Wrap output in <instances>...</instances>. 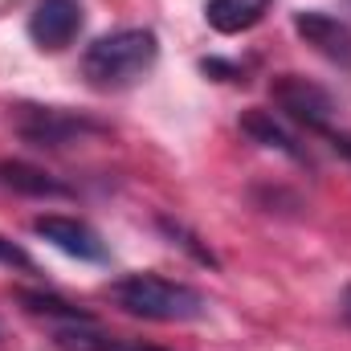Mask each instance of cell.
Here are the masks:
<instances>
[{
    "mask_svg": "<svg viewBox=\"0 0 351 351\" xmlns=\"http://www.w3.org/2000/svg\"><path fill=\"white\" fill-rule=\"evenodd\" d=\"M12 131L33 147H70V143L90 139V135H106L110 127L86 110L21 102V106H12Z\"/></svg>",
    "mask_w": 351,
    "mask_h": 351,
    "instance_id": "cell-3",
    "label": "cell"
},
{
    "mask_svg": "<svg viewBox=\"0 0 351 351\" xmlns=\"http://www.w3.org/2000/svg\"><path fill=\"white\" fill-rule=\"evenodd\" d=\"M294 33L315 53H323L327 62L351 66V25L348 21H339L331 12H319V8H306V12H294Z\"/></svg>",
    "mask_w": 351,
    "mask_h": 351,
    "instance_id": "cell-7",
    "label": "cell"
},
{
    "mask_svg": "<svg viewBox=\"0 0 351 351\" xmlns=\"http://www.w3.org/2000/svg\"><path fill=\"white\" fill-rule=\"evenodd\" d=\"M269 4H274V0H208V4H204V21H208L217 33L233 37V33L254 29L265 12H269Z\"/></svg>",
    "mask_w": 351,
    "mask_h": 351,
    "instance_id": "cell-9",
    "label": "cell"
},
{
    "mask_svg": "<svg viewBox=\"0 0 351 351\" xmlns=\"http://www.w3.org/2000/svg\"><path fill=\"white\" fill-rule=\"evenodd\" d=\"M160 229H164V233L172 237V245H180V250H188V254H192V258H196L200 265H217V258H213V250H208V245H200V237H192V233H188V229H184L180 221H172V217H164V221H160Z\"/></svg>",
    "mask_w": 351,
    "mask_h": 351,
    "instance_id": "cell-13",
    "label": "cell"
},
{
    "mask_svg": "<svg viewBox=\"0 0 351 351\" xmlns=\"http://www.w3.org/2000/svg\"><path fill=\"white\" fill-rule=\"evenodd\" d=\"M16 298L25 302V311H29V315L53 319V323H62V327H82V323H94V315H90V311L74 306V302H66V298H58V294H49V290H21Z\"/></svg>",
    "mask_w": 351,
    "mask_h": 351,
    "instance_id": "cell-12",
    "label": "cell"
},
{
    "mask_svg": "<svg viewBox=\"0 0 351 351\" xmlns=\"http://www.w3.org/2000/svg\"><path fill=\"white\" fill-rule=\"evenodd\" d=\"M53 343L62 351H164V348H156V343H143V339H114V335L98 331L94 323L58 327L53 331Z\"/></svg>",
    "mask_w": 351,
    "mask_h": 351,
    "instance_id": "cell-10",
    "label": "cell"
},
{
    "mask_svg": "<svg viewBox=\"0 0 351 351\" xmlns=\"http://www.w3.org/2000/svg\"><path fill=\"white\" fill-rule=\"evenodd\" d=\"M254 143H262L269 152H278V156H286V160H294V164H311V152L302 147V139L282 123V119H274V110H245L241 114V123H237Z\"/></svg>",
    "mask_w": 351,
    "mask_h": 351,
    "instance_id": "cell-8",
    "label": "cell"
},
{
    "mask_svg": "<svg viewBox=\"0 0 351 351\" xmlns=\"http://www.w3.org/2000/svg\"><path fill=\"white\" fill-rule=\"evenodd\" d=\"M323 139H327V147H331L335 156H343V160L351 164V131H343V127H331Z\"/></svg>",
    "mask_w": 351,
    "mask_h": 351,
    "instance_id": "cell-16",
    "label": "cell"
},
{
    "mask_svg": "<svg viewBox=\"0 0 351 351\" xmlns=\"http://www.w3.org/2000/svg\"><path fill=\"white\" fill-rule=\"evenodd\" d=\"M33 233L41 241H49L53 250H62L66 258H78V262H106V241L90 229L86 221L78 217H62V213H45L33 221Z\"/></svg>",
    "mask_w": 351,
    "mask_h": 351,
    "instance_id": "cell-5",
    "label": "cell"
},
{
    "mask_svg": "<svg viewBox=\"0 0 351 351\" xmlns=\"http://www.w3.org/2000/svg\"><path fill=\"white\" fill-rule=\"evenodd\" d=\"M110 302L135 319L152 323H192L204 315V294L188 282H172L164 274H127L110 282Z\"/></svg>",
    "mask_w": 351,
    "mask_h": 351,
    "instance_id": "cell-2",
    "label": "cell"
},
{
    "mask_svg": "<svg viewBox=\"0 0 351 351\" xmlns=\"http://www.w3.org/2000/svg\"><path fill=\"white\" fill-rule=\"evenodd\" d=\"M343 315H348V319H351V290H348V294H343Z\"/></svg>",
    "mask_w": 351,
    "mask_h": 351,
    "instance_id": "cell-17",
    "label": "cell"
},
{
    "mask_svg": "<svg viewBox=\"0 0 351 351\" xmlns=\"http://www.w3.org/2000/svg\"><path fill=\"white\" fill-rule=\"evenodd\" d=\"M200 70H204L208 78H221V82H245V66H237V62L204 58V62H200Z\"/></svg>",
    "mask_w": 351,
    "mask_h": 351,
    "instance_id": "cell-15",
    "label": "cell"
},
{
    "mask_svg": "<svg viewBox=\"0 0 351 351\" xmlns=\"http://www.w3.org/2000/svg\"><path fill=\"white\" fill-rule=\"evenodd\" d=\"M269 94H274L278 110L290 123H298L302 131H311V135L323 139L335 127V98L319 86V82H311L302 74H278L269 82Z\"/></svg>",
    "mask_w": 351,
    "mask_h": 351,
    "instance_id": "cell-4",
    "label": "cell"
},
{
    "mask_svg": "<svg viewBox=\"0 0 351 351\" xmlns=\"http://www.w3.org/2000/svg\"><path fill=\"white\" fill-rule=\"evenodd\" d=\"M0 184L21 192V196H41V200L45 196H53V200L70 196V188L62 180H53L49 172H41L33 164H21V160H0Z\"/></svg>",
    "mask_w": 351,
    "mask_h": 351,
    "instance_id": "cell-11",
    "label": "cell"
},
{
    "mask_svg": "<svg viewBox=\"0 0 351 351\" xmlns=\"http://www.w3.org/2000/svg\"><path fill=\"white\" fill-rule=\"evenodd\" d=\"M160 58V37L152 29H119L90 41L82 53V78L98 90H119L143 78Z\"/></svg>",
    "mask_w": 351,
    "mask_h": 351,
    "instance_id": "cell-1",
    "label": "cell"
},
{
    "mask_svg": "<svg viewBox=\"0 0 351 351\" xmlns=\"http://www.w3.org/2000/svg\"><path fill=\"white\" fill-rule=\"evenodd\" d=\"M0 265H8V269H25V274H33V269H37V262H33V258L12 241V237H4V233H0Z\"/></svg>",
    "mask_w": 351,
    "mask_h": 351,
    "instance_id": "cell-14",
    "label": "cell"
},
{
    "mask_svg": "<svg viewBox=\"0 0 351 351\" xmlns=\"http://www.w3.org/2000/svg\"><path fill=\"white\" fill-rule=\"evenodd\" d=\"M82 33V4L78 0H37L29 12V37L37 49H66Z\"/></svg>",
    "mask_w": 351,
    "mask_h": 351,
    "instance_id": "cell-6",
    "label": "cell"
}]
</instances>
